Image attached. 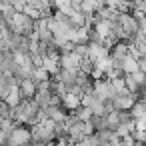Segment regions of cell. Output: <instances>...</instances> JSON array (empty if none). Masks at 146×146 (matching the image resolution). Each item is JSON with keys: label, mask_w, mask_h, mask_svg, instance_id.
Masks as SVG:
<instances>
[{"label": "cell", "mask_w": 146, "mask_h": 146, "mask_svg": "<svg viewBox=\"0 0 146 146\" xmlns=\"http://www.w3.org/2000/svg\"><path fill=\"white\" fill-rule=\"evenodd\" d=\"M54 120L50 118H44L42 122L30 126V132H32V142L40 144V142H56V134H54Z\"/></svg>", "instance_id": "obj_1"}, {"label": "cell", "mask_w": 146, "mask_h": 146, "mask_svg": "<svg viewBox=\"0 0 146 146\" xmlns=\"http://www.w3.org/2000/svg\"><path fill=\"white\" fill-rule=\"evenodd\" d=\"M30 140H32V132H30V126L26 124H16L14 130L10 132V144L14 146H26Z\"/></svg>", "instance_id": "obj_2"}, {"label": "cell", "mask_w": 146, "mask_h": 146, "mask_svg": "<svg viewBox=\"0 0 146 146\" xmlns=\"http://www.w3.org/2000/svg\"><path fill=\"white\" fill-rule=\"evenodd\" d=\"M94 94L100 100H110L116 94L114 92V86H112V80L110 78H96L94 80Z\"/></svg>", "instance_id": "obj_3"}, {"label": "cell", "mask_w": 146, "mask_h": 146, "mask_svg": "<svg viewBox=\"0 0 146 146\" xmlns=\"http://www.w3.org/2000/svg\"><path fill=\"white\" fill-rule=\"evenodd\" d=\"M112 104H114V110H130L132 108V104L138 100L130 90H126V92H118V94H114L112 98Z\"/></svg>", "instance_id": "obj_4"}, {"label": "cell", "mask_w": 146, "mask_h": 146, "mask_svg": "<svg viewBox=\"0 0 146 146\" xmlns=\"http://www.w3.org/2000/svg\"><path fill=\"white\" fill-rule=\"evenodd\" d=\"M58 64H60V68H64V70H80L82 56H78L76 52H62Z\"/></svg>", "instance_id": "obj_5"}, {"label": "cell", "mask_w": 146, "mask_h": 146, "mask_svg": "<svg viewBox=\"0 0 146 146\" xmlns=\"http://www.w3.org/2000/svg\"><path fill=\"white\" fill-rule=\"evenodd\" d=\"M18 88H20L22 98L28 100V98H34V96H36V92H38V82L32 80V78H22V80L18 82Z\"/></svg>", "instance_id": "obj_6"}, {"label": "cell", "mask_w": 146, "mask_h": 146, "mask_svg": "<svg viewBox=\"0 0 146 146\" xmlns=\"http://www.w3.org/2000/svg\"><path fill=\"white\" fill-rule=\"evenodd\" d=\"M62 106H64L68 112H72V110H76V108H80V106H82V98H80L78 94L66 92V94L62 96Z\"/></svg>", "instance_id": "obj_7"}, {"label": "cell", "mask_w": 146, "mask_h": 146, "mask_svg": "<svg viewBox=\"0 0 146 146\" xmlns=\"http://www.w3.org/2000/svg\"><path fill=\"white\" fill-rule=\"evenodd\" d=\"M104 128L108 130H118L120 128V118H118V110H110L104 114Z\"/></svg>", "instance_id": "obj_8"}, {"label": "cell", "mask_w": 146, "mask_h": 146, "mask_svg": "<svg viewBox=\"0 0 146 146\" xmlns=\"http://www.w3.org/2000/svg\"><path fill=\"white\" fill-rule=\"evenodd\" d=\"M4 100H6V104H8V106H18V104L22 102V94H20L18 84L10 86V90H8V94L4 96Z\"/></svg>", "instance_id": "obj_9"}, {"label": "cell", "mask_w": 146, "mask_h": 146, "mask_svg": "<svg viewBox=\"0 0 146 146\" xmlns=\"http://www.w3.org/2000/svg\"><path fill=\"white\" fill-rule=\"evenodd\" d=\"M134 120H140V118H146V100H136L130 108Z\"/></svg>", "instance_id": "obj_10"}, {"label": "cell", "mask_w": 146, "mask_h": 146, "mask_svg": "<svg viewBox=\"0 0 146 146\" xmlns=\"http://www.w3.org/2000/svg\"><path fill=\"white\" fill-rule=\"evenodd\" d=\"M122 66H124V74H132V72L140 70V66H138V58H134L132 54H128V56L124 58Z\"/></svg>", "instance_id": "obj_11"}, {"label": "cell", "mask_w": 146, "mask_h": 146, "mask_svg": "<svg viewBox=\"0 0 146 146\" xmlns=\"http://www.w3.org/2000/svg\"><path fill=\"white\" fill-rule=\"evenodd\" d=\"M30 78H32V80H36V82H44V80H50V72H48L44 66H34V70H32Z\"/></svg>", "instance_id": "obj_12"}, {"label": "cell", "mask_w": 146, "mask_h": 146, "mask_svg": "<svg viewBox=\"0 0 146 146\" xmlns=\"http://www.w3.org/2000/svg\"><path fill=\"white\" fill-rule=\"evenodd\" d=\"M74 112H76V116H78L82 122H86V120H90V118H92V110H90L88 106H80V108H76Z\"/></svg>", "instance_id": "obj_13"}, {"label": "cell", "mask_w": 146, "mask_h": 146, "mask_svg": "<svg viewBox=\"0 0 146 146\" xmlns=\"http://www.w3.org/2000/svg\"><path fill=\"white\" fill-rule=\"evenodd\" d=\"M112 86H114V92H116V94L128 90V88H126V80H124V76H120V78H112Z\"/></svg>", "instance_id": "obj_14"}, {"label": "cell", "mask_w": 146, "mask_h": 146, "mask_svg": "<svg viewBox=\"0 0 146 146\" xmlns=\"http://www.w3.org/2000/svg\"><path fill=\"white\" fill-rule=\"evenodd\" d=\"M122 2V0H102V4L106 6H112V8H118V4Z\"/></svg>", "instance_id": "obj_15"}, {"label": "cell", "mask_w": 146, "mask_h": 146, "mask_svg": "<svg viewBox=\"0 0 146 146\" xmlns=\"http://www.w3.org/2000/svg\"><path fill=\"white\" fill-rule=\"evenodd\" d=\"M138 66H140L142 72H146V56L144 58H138Z\"/></svg>", "instance_id": "obj_16"}, {"label": "cell", "mask_w": 146, "mask_h": 146, "mask_svg": "<svg viewBox=\"0 0 146 146\" xmlns=\"http://www.w3.org/2000/svg\"><path fill=\"white\" fill-rule=\"evenodd\" d=\"M0 74H4V56L0 52Z\"/></svg>", "instance_id": "obj_17"}]
</instances>
